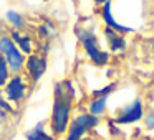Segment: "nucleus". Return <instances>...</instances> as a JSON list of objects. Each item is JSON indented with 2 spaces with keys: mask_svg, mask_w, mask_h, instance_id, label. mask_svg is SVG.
<instances>
[{
  "mask_svg": "<svg viewBox=\"0 0 154 140\" xmlns=\"http://www.w3.org/2000/svg\"><path fill=\"white\" fill-rule=\"evenodd\" d=\"M75 91L68 81L58 83L55 86V99H53V110H51V132L55 135H61L66 132L68 122H70L71 112V101H73Z\"/></svg>",
  "mask_w": 154,
  "mask_h": 140,
  "instance_id": "nucleus-1",
  "label": "nucleus"
},
{
  "mask_svg": "<svg viewBox=\"0 0 154 140\" xmlns=\"http://www.w3.org/2000/svg\"><path fill=\"white\" fill-rule=\"evenodd\" d=\"M0 54L7 61L8 69H12L14 73H18L23 68V64H25L23 53L18 50L17 45L7 35H0Z\"/></svg>",
  "mask_w": 154,
  "mask_h": 140,
  "instance_id": "nucleus-2",
  "label": "nucleus"
},
{
  "mask_svg": "<svg viewBox=\"0 0 154 140\" xmlns=\"http://www.w3.org/2000/svg\"><path fill=\"white\" fill-rule=\"evenodd\" d=\"M76 33H78V38H80L81 45H83L85 50H86L90 60L93 61L94 64H98V66L106 64L108 60H109V56H108V53H104V51H101L100 48H98V41H96V38H94V35L90 33V31H80V30H78Z\"/></svg>",
  "mask_w": 154,
  "mask_h": 140,
  "instance_id": "nucleus-3",
  "label": "nucleus"
},
{
  "mask_svg": "<svg viewBox=\"0 0 154 140\" xmlns=\"http://www.w3.org/2000/svg\"><path fill=\"white\" fill-rule=\"evenodd\" d=\"M94 125H98V117L91 115V114H81L76 119H73L66 140H81V137L90 129H93Z\"/></svg>",
  "mask_w": 154,
  "mask_h": 140,
  "instance_id": "nucleus-4",
  "label": "nucleus"
},
{
  "mask_svg": "<svg viewBox=\"0 0 154 140\" xmlns=\"http://www.w3.org/2000/svg\"><path fill=\"white\" fill-rule=\"evenodd\" d=\"M27 94V86L23 83V77L15 76L14 79H10L7 84H5V96H7L8 101L12 102H18L22 101Z\"/></svg>",
  "mask_w": 154,
  "mask_h": 140,
  "instance_id": "nucleus-5",
  "label": "nucleus"
},
{
  "mask_svg": "<svg viewBox=\"0 0 154 140\" xmlns=\"http://www.w3.org/2000/svg\"><path fill=\"white\" fill-rule=\"evenodd\" d=\"M27 71L30 73L32 81L37 83V81L45 74V71H47V60H45V58H40V56L30 54L28 60H27Z\"/></svg>",
  "mask_w": 154,
  "mask_h": 140,
  "instance_id": "nucleus-6",
  "label": "nucleus"
},
{
  "mask_svg": "<svg viewBox=\"0 0 154 140\" xmlns=\"http://www.w3.org/2000/svg\"><path fill=\"white\" fill-rule=\"evenodd\" d=\"M141 117H143V104H141V101H134L131 106H128L123 110V114L116 119V122L118 124H131V122L139 120Z\"/></svg>",
  "mask_w": 154,
  "mask_h": 140,
  "instance_id": "nucleus-7",
  "label": "nucleus"
},
{
  "mask_svg": "<svg viewBox=\"0 0 154 140\" xmlns=\"http://www.w3.org/2000/svg\"><path fill=\"white\" fill-rule=\"evenodd\" d=\"M103 18H104V22H106L108 28H111V30H114V31H123V33H126V31H133L131 28L119 25L113 18V15H111V2L109 0H108L106 4H104V7H103Z\"/></svg>",
  "mask_w": 154,
  "mask_h": 140,
  "instance_id": "nucleus-8",
  "label": "nucleus"
},
{
  "mask_svg": "<svg viewBox=\"0 0 154 140\" xmlns=\"http://www.w3.org/2000/svg\"><path fill=\"white\" fill-rule=\"evenodd\" d=\"M10 38H12V41L17 45V48L22 51V53H25V54L32 53V40H30V36H27V35H20L18 31H12Z\"/></svg>",
  "mask_w": 154,
  "mask_h": 140,
  "instance_id": "nucleus-9",
  "label": "nucleus"
},
{
  "mask_svg": "<svg viewBox=\"0 0 154 140\" xmlns=\"http://www.w3.org/2000/svg\"><path fill=\"white\" fill-rule=\"evenodd\" d=\"M104 35H106L108 43H109V46H111V50H113V51L124 50V46H126V41H124L123 36H119V35H118L114 30H111V28H106Z\"/></svg>",
  "mask_w": 154,
  "mask_h": 140,
  "instance_id": "nucleus-10",
  "label": "nucleus"
},
{
  "mask_svg": "<svg viewBox=\"0 0 154 140\" xmlns=\"http://www.w3.org/2000/svg\"><path fill=\"white\" fill-rule=\"evenodd\" d=\"M27 140H55V139H53V135L45 132L43 124H37L33 129H30L27 132Z\"/></svg>",
  "mask_w": 154,
  "mask_h": 140,
  "instance_id": "nucleus-11",
  "label": "nucleus"
},
{
  "mask_svg": "<svg viewBox=\"0 0 154 140\" xmlns=\"http://www.w3.org/2000/svg\"><path fill=\"white\" fill-rule=\"evenodd\" d=\"M104 106H106V97H96L90 106V114L94 115V117L100 115V114L104 110Z\"/></svg>",
  "mask_w": 154,
  "mask_h": 140,
  "instance_id": "nucleus-12",
  "label": "nucleus"
},
{
  "mask_svg": "<svg viewBox=\"0 0 154 140\" xmlns=\"http://www.w3.org/2000/svg\"><path fill=\"white\" fill-rule=\"evenodd\" d=\"M8 73H10V69H8L7 61L0 56V87L8 83Z\"/></svg>",
  "mask_w": 154,
  "mask_h": 140,
  "instance_id": "nucleus-13",
  "label": "nucleus"
},
{
  "mask_svg": "<svg viewBox=\"0 0 154 140\" xmlns=\"http://www.w3.org/2000/svg\"><path fill=\"white\" fill-rule=\"evenodd\" d=\"M7 20L10 22L15 28H22V27H23V18H22V15L18 13V12H15V10H8L7 12Z\"/></svg>",
  "mask_w": 154,
  "mask_h": 140,
  "instance_id": "nucleus-14",
  "label": "nucleus"
},
{
  "mask_svg": "<svg viewBox=\"0 0 154 140\" xmlns=\"http://www.w3.org/2000/svg\"><path fill=\"white\" fill-rule=\"evenodd\" d=\"M146 125H147V129H154V112L146 117Z\"/></svg>",
  "mask_w": 154,
  "mask_h": 140,
  "instance_id": "nucleus-15",
  "label": "nucleus"
},
{
  "mask_svg": "<svg viewBox=\"0 0 154 140\" xmlns=\"http://www.w3.org/2000/svg\"><path fill=\"white\" fill-rule=\"evenodd\" d=\"M0 109H4V110H7V112H12V107L8 106V102H5L2 97H0Z\"/></svg>",
  "mask_w": 154,
  "mask_h": 140,
  "instance_id": "nucleus-16",
  "label": "nucleus"
},
{
  "mask_svg": "<svg viewBox=\"0 0 154 140\" xmlns=\"http://www.w3.org/2000/svg\"><path fill=\"white\" fill-rule=\"evenodd\" d=\"M94 2H96V4H106L108 0H94Z\"/></svg>",
  "mask_w": 154,
  "mask_h": 140,
  "instance_id": "nucleus-17",
  "label": "nucleus"
},
{
  "mask_svg": "<svg viewBox=\"0 0 154 140\" xmlns=\"http://www.w3.org/2000/svg\"><path fill=\"white\" fill-rule=\"evenodd\" d=\"M152 48H154V43H152Z\"/></svg>",
  "mask_w": 154,
  "mask_h": 140,
  "instance_id": "nucleus-18",
  "label": "nucleus"
}]
</instances>
